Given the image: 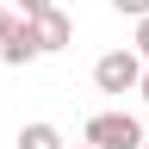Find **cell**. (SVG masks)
I'll return each instance as SVG.
<instances>
[{"label": "cell", "mask_w": 149, "mask_h": 149, "mask_svg": "<svg viewBox=\"0 0 149 149\" xmlns=\"http://www.w3.org/2000/svg\"><path fill=\"white\" fill-rule=\"evenodd\" d=\"M143 149H149V137H143Z\"/></svg>", "instance_id": "obj_12"}, {"label": "cell", "mask_w": 149, "mask_h": 149, "mask_svg": "<svg viewBox=\"0 0 149 149\" xmlns=\"http://www.w3.org/2000/svg\"><path fill=\"white\" fill-rule=\"evenodd\" d=\"M137 81H143V56L137 50H106L93 62V87L100 93H137Z\"/></svg>", "instance_id": "obj_2"}, {"label": "cell", "mask_w": 149, "mask_h": 149, "mask_svg": "<svg viewBox=\"0 0 149 149\" xmlns=\"http://www.w3.org/2000/svg\"><path fill=\"white\" fill-rule=\"evenodd\" d=\"M112 13H124V19H143V13H149V0H112Z\"/></svg>", "instance_id": "obj_6"}, {"label": "cell", "mask_w": 149, "mask_h": 149, "mask_svg": "<svg viewBox=\"0 0 149 149\" xmlns=\"http://www.w3.org/2000/svg\"><path fill=\"white\" fill-rule=\"evenodd\" d=\"M19 149H68V143H62V130H56V124L31 118L25 130H19Z\"/></svg>", "instance_id": "obj_5"}, {"label": "cell", "mask_w": 149, "mask_h": 149, "mask_svg": "<svg viewBox=\"0 0 149 149\" xmlns=\"http://www.w3.org/2000/svg\"><path fill=\"white\" fill-rule=\"evenodd\" d=\"M137 56H149V13L137 19Z\"/></svg>", "instance_id": "obj_7"}, {"label": "cell", "mask_w": 149, "mask_h": 149, "mask_svg": "<svg viewBox=\"0 0 149 149\" xmlns=\"http://www.w3.org/2000/svg\"><path fill=\"white\" fill-rule=\"evenodd\" d=\"M13 6H19V13L31 19V13H44V6H56V0H13Z\"/></svg>", "instance_id": "obj_8"}, {"label": "cell", "mask_w": 149, "mask_h": 149, "mask_svg": "<svg viewBox=\"0 0 149 149\" xmlns=\"http://www.w3.org/2000/svg\"><path fill=\"white\" fill-rule=\"evenodd\" d=\"M44 56V44H37V31H31V19H13V31H6V44H0V62L6 68H25Z\"/></svg>", "instance_id": "obj_4"}, {"label": "cell", "mask_w": 149, "mask_h": 149, "mask_svg": "<svg viewBox=\"0 0 149 149\" xmlns=\"http://www.w3.org/2000/svg\"><path fill=\"white\" fill-rule=\"evenodd\" d=\"M6 31H13V13H6V6H0V44H6Z\"/></svg>", "instance_id": "obj_9"}, {"label": "cell", "mask_w": 149, "mask_h": 149, "mask_svg": "<svg viewBox=\"0 0 149 149\" xmlns=\"http://www.w3.org/2000/svg\"><path fill=\"white\" fill-rule=\"evenodd\" d=\"M137 93H143V106H149V68H143V81H137Z\"/></svg>", "instance_id": "obj_10"}, {"label": "cell", "mask_w": 149, "mask_h": 149, "mask_svg": "<svg viewBox=\"0 0 149 149\" xmlns=\"http://www.w3.org/2000/svg\"><path fill=\"white\" fill-rule=\"evenodd\" d=\"M81 137H87V143H100V149H143V137H149V130L130 118V112H93Z\"/></svg>", "instance_id": "obj_1"}, {"label": "cell", "mask_w": 149, "mask_h": 149, "mask_svg": "<svg viewBox=\"0 0 149 149\" xmlns=\"http://www.w3.org/2000/svg\"><path fill=\"white\" fill-rule=\"evenodd\" d=\"M74 149H100V143H87V137H81V143H74Z\"/></svg>", "instance_id": "obj_11"}, {"label": "cell", "mask_w": 149, "mask_h": 149, "mask_svg": "<svg viewBox=\"0 0 149 149\" xmlns=\"http://www.w3.org/2000/svg\"><path fill=\"white\" fill-rule=\"evenodd\" d=\"M31 31H37V44H44V56L74 44V19H68L62 6H44V13H31Z\"/></svg>", "instance_id": "obj_3"}]
</instances>
